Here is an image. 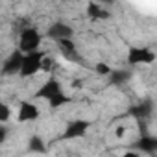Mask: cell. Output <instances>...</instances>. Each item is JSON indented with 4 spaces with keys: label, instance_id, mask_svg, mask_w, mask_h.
<instances>
[{
    "label": "cell",
    "instance_id": "8",
    "mask_svg": "<svg viewBox=\"0 0 157 157\" xmlns=\"http://www.w3.org/2000/svg\"><path fill=\"white\" fill-rule=\"evenodd\" d=\"M63 89H61V83H59V80L57 78H54V76H50L48 80L37 89V93H35V98H41V100H50L52 96H56L57 93H61Z\"/></svg>",
    "mask_w": 157,
    "mask_h": 157
},
{
    "label": "cell",
    "instance_id": "14",
    "mask_svg": "<svg viewBox=\"0 0 157 157\" xmlns=\"http://www.w3.org/2000/svg\"><path fill=\"white\" fill-rule=\"evenodd\" d=\"M68 102H70V98H68L63 91H61V93H57L56 96H52V98L48 100V104H50V107H52V109H59V107L67 105Z\"/></svg>",
    "mask_w": 157,
    "mask_h": 157
},
{
    "label": "cell",
    "instance_id": "15",
    "mask_svg": "<svg viewBox=\"0 0 157 157\" xmlns=\"http://www.w3.org/2000/svg\"><path fill=\"white\" fill-rule=\"evenodd\" d=\"M30 146V151H35V153H44L46 151V146H44V140L39 137V135H33L28 142Z\"/></svg>",
    "mask_w": 157,
    "mask_h": 157
},
{
    "label": "cell",
    "instance_id": "13",
    "mask_svg": "<svg viewBox=\"0 0 157 157\" xmlns=\"http://www.w3.org/2000/svg\"><path fill=\"white\" fill-rule=\"evenodd\" d=\"M107 78H109V82L113 85H122V83H128V80H129V70H126V68H113Z\"/></svg>",
    "mask_w": 157,
    "mask_h": 157
},
{
    "label": "cell",
    "instance_id": "5",
    "mask_svg": "<svg viewBox=\"0 0 157 157\" xmlns=\"http://www.w3.org/2000/svg\"><path fill=\"white\" fill-rule=\"evenodd\" d=\"M22 57H24V54L19 48L13 50L4 59V63H0L2 65V76H17L19 70H21V65H22Z\"/></svg>",
    "mask_w": 157,
    "mask_h": 157
},
{
    "label": "cell",
    "instance_id": "7",
    "mask_svg": "<svg viewBox=\"0 0 157 157\" xmlns=\"http://www.w3.org/2000/svg\"><path fill=\"white\" fill-rule=\"evenodd\" d=\"M89 128H91V122L89 120H83V118L72 120V122L67 124L65 133H63V139H82L87 133Z\"/></svg>",
    "mask_w": 157,
    "mask_h": 157
},
{
    "label": "cell",
    "instance_id": "1",
    "mask_svg": "<svg viewBox=\"0 0 157 157\" xmlns=\"http://www.w3.org/2000/svg\"><path fill=\"white\" fill-rule=\"evenodd\" d=\"M41 43H43V33L35 28V26H24L19 33V39H17V48L22 52V54H28V52H35L41 48Z\"/></svg>",
    "mask_w": 157,
    "mask_h": 157
},
{
    "label": "cell",
    "instance_id": "20",
    "mask_svg": "<svg viewBox=\"0 0 157 157\" xmlns=\"http://www.w3.org/2000/svg\"><path fill=\"white\" fill-rule=\"evenodd\" d=\"M96 2H100V4H113L115 0H96Z\"/></svg>",
    "mask_w": 157,
    "mask_h": 157
},
{
    "label": "cell",
    "instance_id": "16",
    "mask_svg": "<svg viewBox=\"0 0 157 157\" xmlns=\"http://www.w3.org/2000/svg\"><path fill=\"white\" fill-rule=\"evenodd\" d=\"M11 115H13L11 107H10L6 102H0V124H6V122H10Z\"/></svg>",
    "mask_w": 157,
    "mask_h": 157
},
{
    "label": "cell",
    "instance_id": "6",
    "mask_svg": "<svg viewBox=\"0 0 157 157\" xmlns=\"http://www.w3.org/2000/svg\"><path fill=\"white\" fill-rule=\"evenodd\" d=\"M56 44H57L59 52L63 54V57L67 61H70V63H82V56H80V52H78V46H76V43H74L72 37L70 39H61Z\"/></svg>",
    "mask_w": 157,
    "mask_h": 157
},
{
    "label": "cell",
    "instance_id": "21",
    "mask_svg": "<svg viewBox=\"0 0 157 157\" xmlns=\"http://www.w3.org/2000/svg\"><path fill=\"white\" fill-rule=\"evenodd\" d=\"M0 76H2V65H0Z\"/></svg>",
    "mask_w": 157,
    "mask_h": 157
},
{
    "label": "cell",
    "instance_id": "3",
    "mask_svg": "<svg viewBox=\"0 0 157 157\" xmlns=\"http://www.w3.org/2000/svg\"><path fill=\"white\" fill-rule=\"evenodd\" d=\"M128 65L137 67V65H150L155 61V54L148 46H131L128 50Z\"/></svg>",
    "mask_w": 157,
    "mask_h": 157
},
{
    "label": "cell",
    "instance_id": "9",
    "mask_svg": "<svg viewBox=\"0 0 157 157\" xmlns=\"http://www.w3.org/2000/svg\"><path fill=\"white\" fill-rule=\"evenodd\" d=\"M41 111L33 102H21L17 109V118L19 122H35L39 118Z\"/></svg>",
    "mask_w": 157,
    "mask_h": 157
},
{
    "label": "cell",
    "instance_id": "2",
    "mask_svg": "<svg viewBox=\"0 0 157 157\" xmlns=\"http://www.w3.org/2000/svg\"><path fill=\"white\" fill-rule=\"evenodd\" d=\"M43 52L41 50H35V52H28L24 54L22 57V65H21V70H19V76L21 78H33L35 74L41 72V61H43Z\"/></svg>",
    "mask_w": 157,
    "mask_h": 157
},
{
    "label": "cell",
    "instance_id": "4",
    "mask_svg": "<svg viewBox=\"0 0 157 157\" xmlns=\"http://www.w3.org/2000/svg\"><path fill=\"white\" fill-rule=\"evenodd\" d=\"M44 35H46V39L57 43V41H61V39H70V37H74V28H72L70 24H67V22H54V24L48 26V30H46Z\"/></svg>",
    "mask_w": 157,
    "mask_h": 157
},
{
    "label": "cell",
    "instance_id": "17",
    "mask_svg": "<svg viewBox=\"0 0 157 157\" xmlns=\"http://www.w3.org/2000/svg\"><path fill=\"white\" fill-rule=\"evenodd\" d=\"M111 70H113V68H111L109 63H105V61H98V63L94 65V72H96L98 76H109Z\"/></svg>",
    "mask_w": 157,
    "mask_h": 157
},
{
    "label": "cell",
    "instance_id": "10",
    "mask_svg": "<svg viewBox=\"0 0 157 157\" xmlns=\"http://www.w3.org/2000/svg\"><path fill=\"white\" fill-rule=\"evenodd\" d=\"M87 17L91 21H105V19H109V11L104 8V4L93 0V2L87 4Z\"/></svg>",
    "mask_w": 157,
    "mask_h": 157
},
{
    "label": "cell",
    "instance_id": "19",
    "mask_svg": "<svg viewBox=\"0 0 157 157\" xmlns=\"http://www.w3.org/2000/svg\"><path fill=\"white\" fill-rule=\"evenodd\" d=\"M8 139V128L4 124H0V144H4Z\"/></svg>",
    "mask_w": 157,
    "mask_h": 157
},
{
    "label": "cell",
    "instance_id": "12",
    "mask_svg": "<svg viewBox=\"0 0 157 157\" xmlns=\"http://www.w3.org/2000/svg\"><path fill=\"white\" fill-rule=\"evenodd\" d=\"M137 148L142 153H155V150H157V139L155 137H150V135H144L137 142Z\"/></svg>",
    "mask_w": 157,
    "mask_h": 157
},
{
    "label": "cell",
    "instance_id": "18",
    "mask_svg": "<svg viewBox=\"0 0 157 157\" xmlns=\"http://www.w3.org/2000/svg\"><path fill=\"white\" fill-rule=\"evenodd\" d=\"M126 131H128L126 126H117V129H115V137H117V139H124V137H126Z\"/></svg>",
    "mask_w": 157,
    "mask_h": 157
},
{
    "label": "cell",
    "instance_id": "11",
    "mask_svg": "<svg viewBox=\"0 0 157 157\" xmlns=\"http://www.w3.org/2000/svg\"><path fill=\"white\" fill-rule=\"evenodd\" d=\"M153 109H155L153 100H142L137 107H133V109H131V115H133V117H137V118L140 120V118H148V117L153 113Z\"/></svg>",
    "mask_w": 157,
    "mask_h": 157
}]
</instances>
